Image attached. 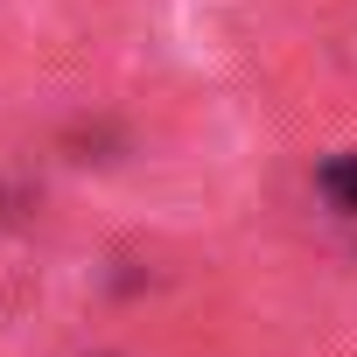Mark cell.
I'll return each instance as SVG.
<instances>
[{
    "mask_svg": "<svg viewBox=\"0 0 357 357\" xmlns=\"http://www.w3.org/2000/svg\"><path fill=\"white\" fill-rule=\"evenodd\" d=\"M315 183H322V197H329L336 211H350V218H357V154H329Z\"/></svg>",
    "mask_w": 357,
    "mask_h": 357,
    "instance_id": "6da1fadb",
    "label": "cell"
}]
</instances>
